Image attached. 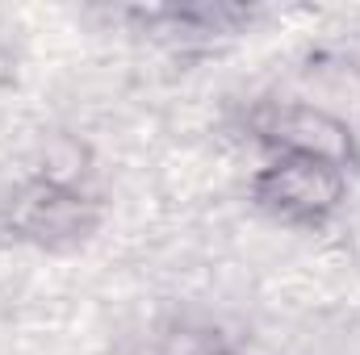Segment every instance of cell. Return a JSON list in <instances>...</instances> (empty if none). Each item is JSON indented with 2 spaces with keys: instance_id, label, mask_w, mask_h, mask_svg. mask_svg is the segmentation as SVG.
<instances>
[{
  "instance_id": "7",
  "label": "cell",
  "mask_w": 360,
  "mask_h": 355,
  "mask_svg": "<svg viewBox=\"0 0 360 355\" xmlns=\"http://www.w3.org/2000/svg\"><path fill=\"white\" fill-rule=\"evenodd\" d=\"M17 76H21V67H17V55H13V46L0 38V96L17 88Z\"/></svg>"
},
{
  "instance_id": "4",
  "label": "cell",
  "mask_w": 360,
  "mask_h": 355,
  "mask_svg": "<svg viewBox=\"0 0 360 355\" xmlns=\"http://www.w3.org/2000/svg\"><path fill=\"white\" fill-rule=\"evenodd\" d=\"M302 100H314L319 109L344 117L360 130V63L340 51H314L302 63Z\"/></svg>"
},
{
  "instance_id": "3",
  "label": "cell",
  "mask_w": 360,
  "mask_h": 355,
  "mask_svg": "<svg viewBox=\"0 0 360 355\" xmlns=\"http://www.w3.org/2000/svg\"><path fill=\"white\" fill-rule=\"evenodd\" d=\"M96 226H101V205L89 192H59L25 180L17 196H8V230L25 243L59 251L92 239Z\"/></svg>"
},
{
  "instance_id": "6",
  "label": "cell",
  "mask_w": 360,
  "mask_h": 355,
  "mask_svg": "<svg viewBox=\"0 0 360 355\" xmlns=\"http://www.w3.org/2000/svg\"><path fill=\"white\" fill-rule=\"evenodd\" d=\"M155 355H235V347L226 343L218 326L197 322V318H176L172 326H164Z\"/></svg>"
},
{
  "instance_id": "1",
  "label": "cell",
  "mask_w": 360,
  "mask_h": 355,
  "mask_svg": "<svg viewBox=\"0 0 360 355\" xmlns=\"http://www.w3.org/2000/svg\"><path fill=\"white\" fill-rule=\"evenodd\" d=\"M252 205L293 230H323L352 196V176L344 168L302 159V155H264L248 180Z\"/></svg>"
},
{
  "instance_id": "2",
  "label": "cell",
  "mask_w": 360,
  "mask_h": 355,
  "mask_svg": "<svg viewBox=\"0 0 360 355\" xmlns=\"http://www.w3.org/2000/svg\"><path fill=\"white\" fill-rule=\"evenodd\" d=\"M252 134L264 147V155H302V159L344 168L348 176L360 172V130L319 109L314 100H302V96L264 100L252 113Z\"/></svg>"
},
{
  "instance_id": "5",
  "label": "cell",
  "mask_w": 360,
  "mask_h": 355,
  "mask_svg": "<svg viewBox=\"0 0 360 355\" xmlns=\"http://www.w3.org/2000/svg\"><path fill=\"white\" fill-rule=\"evenodd\" d=\"M92 147L72 134V130H55L46 134L38 147H34V159H30V176L34 184H46V188H59V192H89L92 180Z\"/></svg>"
}]
</instances>
